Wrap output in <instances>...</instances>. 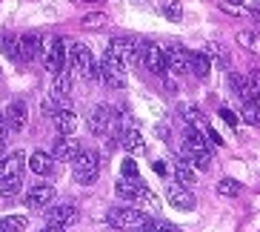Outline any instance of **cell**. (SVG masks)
Here are the masks:
<instances>
[{
    "label": "cell",
    "instance_id": "6da1fadb",
    "mask_svg": "<svg viewBox=\"0 0 260 232\" xmlns=\"http://www.w3.org/2000/svg\"><path fill=\"white\" fill-rule=\"evenodd\" d=\"M183 158L194 166V169H209L212 166V152H209V138L200 135V129L194 124L186 126V135H183Z\"/></svg>",
    "mask_w": 260,
    "mask_h": 232
},
{
    "label": "cell",
    "instance_id": "7a4b0ae2",
    "mask_svg": "<svg viewBox=\"0 0 260 232\" xmlns=\"http://www.w3.org/2000/svg\"><path fill=\"white\" fill-rule=\"evenodd\" d=\"M89 129H92L98 138H117V135H120V112L106 106V103L94 106L92 115H89Z\"/></svg>",
    "mask_w": 260,
    "mask_h": 232
},
{
    "label": "cell",
    "instance_id": "3957f363",
    "mask_svg": "<svg viewBox=\"0 0 260 232\" xmlns=\"http://www.w3.org/2000/svg\"><path fill=\"white\" fill-rule=\"evenodd\" d=\"M100 80L112 89H126V61L115 49H106L100 57Z\"/></svg>",
    "mask_w": 260,
    "mask_h": 232
},
{
    "label": "cell",
    "instance_id": "277c9868",
    "mask_svg": "<svg viewBox=\"0 0 260 232\" xmlns=\"http://www.w3.org/2000/svg\"><path fill=\"white\" fill-rule=\"evenodd\" d=\"M69 69H75L86 80H100V66L94 63V54L83 43H69Z\"/></svg>",
    "mask_w": 260,
    "mask_h": 232
},
{
    "label": "cell",
    "instance_id": "5b68a950",
    "mask_svg": "<svg viewBox=\"0 0 260 232\" xmlns=\"http://www.w3.org/2000/svg\"><path fill=\"white\" fill-rule=\"evenodd\" d=\"M72 163H75V181L80 186H89V184L98 181V175H100V155L98 152H92V149H80Z\"/></svg>",
    "mask_w": 260,
    "mask_h": 232
},
{
    "label": "cell",
    "instance_id": "8992f818",
    "mask_svg": "<svg viewBox=\"0 0 260 232\" xmlns=\"http://www.w3.org/2000/svg\"><path fill=\"white\" fill-rule=\"evenodd\" d=\"M106 221L115 226V229H138V226H143L149 218H146L143 209H135V207H115V209H109Z\"/></svg>",
    "mask_w": 260,
    "mask_h": 232
},
{
    "label": "cell",
    "instance_id": "52a82bcc",
    "mask_svg": "<svg viewBox=\"0 0 260 232\" xmlns=\"http://www.w3.org/2000/svg\"><path fill=\"white\" fill-rule=\"evenodd\" d=\"M138 63L143 69H149L152 75H166L169 72L166 54H163L160 46H154V43H140L138 46Z\"/></svg>",
    "mask_w": 260,
    "mask_h": 232
},
{
    "label": "cell",
    "instance_id": "ba28073f",
    "mask_svg": "<svg viewBox=\"0 0 260 232\" xmlns=\"http://www.w3.org/2000/svg\"><path fill=\"white\" fill-rule=\"evenodd\" d=\"M23 169H26V152L23 149L9 152L6 158H0V184H3V181H12V178H20Z\"/></svg>",
    "mask_w": 260,
    "mask_h": 232
},
{
    "label": "cell",
    "instance_id": "9c48e42d",
    "mask_svg": "<svg viewBox=\"0 0 260 232\" xmlns=\"http://www.w3.org/2000/svg\"><path fill=\"white\" fill-rule=\"evenodd\" d=\"M163 54H166V66L172 75H189V49L169 43V46H163Z\"/></svg>",
    "mask_w": 260,
    "mask_h": 232
},
{
    "label": "cell",
    "instance_id": "30bf717a",
    "mask_svg": "<svg viewBox=\"0 0 260 232\" xmlns=\"http://www.w3.org/2000/svg\"><path fill=\"white\" fill-rule=\"evenodd\" d=\"M43 61H46V69L52 72V75H57L60 69H66V40H63V38H52V40H49Z\"/></svg>",
    "mask_w": 260,
    "mask_h": 232
},
{
    "label": "cell",
    "instance_id": "8fae6325",
    "mask_svg": "<svg viewBox=\"0 0 260 232\" xmlns=\"http://www.w3.org/2000/svg\"><path fill=\"white\" fill-rule=\"evenodd\" d=\"M166 198H169V207H175V209H183V212H189V209H194V195H191L189 186L183 184H169L166 186Z\"/></svg>",
    "mask_w": 260,
    "mask_h": 232
},
{
    "label": "cell",
    "instance_id": "7c38bea8",
    "mask_svg": "<svg viewBox=\"0 0 260 232\" xmlns=\"http://www.w3.org/2000/svg\"><path fill=\"white\" fill-rule=\"evenodd\" d=\"M3 118H6L9 132H20V129H26V124H29V109H26L23 101H12L6 109H3Z\"/></svg>",
    "mask_w": 260,
    "mask_h": 232
},
{
    "label": "cell",
    "instance_id": "4fadbf2b",
    "mask_svg": "<svg viewBox=\"0 0 260 232\" xmlns=\"http://www.w3.org/2000/svg\"><path fill=\"white\" fill-rule=\"evenodd\" d=\"M54 201V186L52 184H31V189L26 192V207L43 209Z\"/></svg>",
    "mask_w": 260,
    "mask_h": 232
},
{
    "label": "cell",
    "instance_id": "5bb4252c",
    "mask_svg": "<svg viewBox=\"0 0 260 232\" xmlns=\"http://www.w3.org/2000/svg\"><path fill=\"white\" fill-rule=\"evenodd\" d=\"M77 207H72V204H60V207H52L46 212V221L49 224H54V226H72V224H77Z\"/></svg>",
    "mask_w": 260,
    "mask_h": 232
},
{
    "label": "cell",
    "instance_id": "9a60e30c",
    "mask_svg": "<svg viewBox=\"0 0 260 232\" xmlns=\"http://www.w3.org/2000/svg\"><path fill=\"white\" fill-rule=\"evenodd\" d=\"M20 52H23V61H38L43 54V35L40 32H23L20 35Z\"/></svg>",
    "mask_w": 260,
    "mask_h": 232
},
{
    "label": "cell",
    "instance_id": "2e32d148",
    "mask_svg": "<svg viewBox=\"0 0 260 232\" xmlns=\"http://www.w3.org/2000/svg\"><path fill=\"white\" fill-rule=\"evenodd\" d=\"M80 149H83V147L77 143V138H69V135H63V138H54L52 158H54V161H75Z\"/></svg>",
    "mask_w": 260,
    "mask_h": 232
},
{
    "label": "cell",
    "instance_id": "e0dca14e",
    "mask_svg": "<svg viewBox=\"0 0 260 232\" xmlns=\"http://www.w3.org/2000/svg\"><path fill=\"white\" fill-rule=\"evenodd\" d=\"M138 46L140 43L132 40V38H115L112 43H109V49H115L123 61H126V66H140L138 63Z\"/></svg>",
    "mask_w": 260,
    "mask_h": 232
},
{
    "label": "cell",
    "instance_id": "ac0fdd59",
    "mask_svg": "<svg viewBox=\"0 0 260 232\" xmlns=\"http://www.w3.org/2000/svg\"><path fill=\"white\" fill-rule=\"evenodd\" d=\"M54 129L60 132V135H75L77 132V115L72 112V109H54Z\"/></svg>",
    "mask_w": 260,
    "mask_h": 232
},
{
    "label": "cell",
    "instance_id": "d6986e66",
    "mask_svg": "<svg viewBox=\"0 0 260 232\" xmlns=\"http://www.w3.org/2000/svg\"><path fill=\"white\" fill-rule=\"evenodd\" d=\"M229 83H232V89H235V98H240L243 103H249V101H254V89H252V80H249V75H237V72H232L229 75Z\"/></svg>",
    "mask_w": 260,
    "mask_h": 232
},
{
    "label": "cell",
    "instance_id": "ffe728a7",
    "mask_svg": "<svg viewBox=\"0 0 260 232\" xmlns=\"http://www.w3.org/2000/svg\"><path fill=\"white\" fill-rule=\"evenodd\" d=\"M0 49H3V54H6L9 61L26 63L23 52H20V38H17V35H12V32H0Z\"/></svg>",
    "mask_w": 260,
    "mask_h": 232
},
{
    "label": "cell",
    "instance_id": "44dd1931",
    "mask_svg": "<svg viewBox=\"0 0 260 232\" xmlns=\"http://www.w3.org/2000/svg\"><path fill=\"white\" fill-rule=\"evenodd\" d=\"M26 166H29L35 175H49L52 166H54V158L49 152H43V149H35L31 158H26Z\"/></svg>",
    "mask_w": 260,
    "mask_h": 232
},
{
    "label": "cell",
    "instance_id": "7402d4cb",
    "mask_svg": "<svg viewBox=\"0 0 260 232\" xmlns=\"http://www.w3.org/2000/svg\"><path fill=\"white\" fill-rule=\"evenodd\" d=\"M117 143H120L126 152H140V149H146V138L140 129H123L120 135H117Z\"/></svg>",
    "mask_w": 260,
    "mask_h": 232
},
{
    "label": "cell",
    "instance_id": "603a6c76",
    "mask_svg": "<svg viewBox=\"0 0 260 232\" xmlns=\"http://www.w3.org/2000/svg\"><path fill=\"white\" fill-rule=\"evenodd\" d=\"M52 89H49V95H54V98H69L72 95V72L69 66L66 69H60L57 75H52Z\"/></svg>",
    "mask_w": 260,
    "mask_h": 232
},
{
    "label": "cell",
    "instance_id": "cb8c5ba5",
    "mask_svg": "<svg viewBox=\"0 0 260 232\" xmlns=\"http://www.w3.org/2000/svg\"><path fill=\"white\" fill-rule=\"evenodd\" d=\"M175 181H177V184H183V186H189V189H191L194 184H198V175H194V166H191V163L186 161L183 155H180V158L175 161Z\"/></svg>",
    "mask_w": 260,
    "mask_h": 232
},
{
    "label": "cell",
    "instance_id": "d4e9b609",
    "mask_svg": "<svg viewBox=\"0 0 260 232\" xmlns=\"http://www.w3.org/2000/svg\"><path fill=\"white\" fill-rule=\"evenodd\" d=\"M140 189H143V184H140V178H120L115 186L117 198H123V201H135L140 195Z\"/></svg>",
    "mask_w": 260,
    "mask_h": 232
},
{
    "label": "cell",
    "instance_id": "484cf974",
    "mask_svg": "<svg viewBox=\"0 0 260 232\" xmlns=\"http://www.w3.org/2000/svg\"><path fill=\"white\" fill-rule=\"evenodd\" d=\"M189 72H194L198 77H209L212 72V61L206 52H189Z\"/></svg>",
    "mask_w": 260,
    "mask_h": 232
},
{
    "label": "cell",
    "instance_id": "4316f807",
    "mask_svg": "<svg viewBox=\"0 0 260 232\" xmlns=\"http://www.w3.org/2000/svg\"><path fill=\"white\" fill-rule=\"evenodd\" d=\"M240 121L249 126H260V106L254 101L243 103V109H240Z\"/></svg>",
    "mask_w": 260,
    "mask_h": 232
},
{
    "label": "cell",
    "instance_id": "83f0119b",
    "mask_svg": "<svg viewBox=\"0 0 260 232\" xmlns=\"http://www.w3.org/2000/svg\"><path fill=\"white\" fill-rule=\"evenodd\" d=\"M135 201H138L140 207H146L152 215H157V212H160V201H157V198H154V192H152V189H146V186L140 189V195L135 198Z\"/></svg>",
    "mask_w": 260,
    "mask_h": 232
},
{
    "label": "cell",
    "instance_id": "f1b7e54d",
    "mask_svg": "<svg viewBox=\"0 0 260 232\" xmlns=\"http://www.w3.org/2000/svg\"><path fill=\"white\" fill-rule=\"evenodd\" d=\"M160 12L172 20V23H177V20L183 17V6H180V0H160Z\"/></svg>",
    "mask_w": 260,
    "mask_h": 232
},
{
    "label": "cell",
    "instance_id": "f546056e",
    "mask_svg": "<svg viewBox=\"0 0 260 232\" xmlns=\"http://www.w3.org/2000/svg\"><path fill=\"white\" fill-rule=\"evenodd\" d=\"M23 229H26V218L23 215L0 218V232H23Z\"/></svg>",
    "mask_w": 260,
    "mask_h": 232
},
{
    "label": "cell",
    "instance_id": "4dcf8cb0",
    "mask_svg": "<svg viewBox=\"0 0 260 232\" xmlns=\"http://www.w3.org/2000/svg\"><path fill=\"white\" fill-rule=\"evenodd\" d=\"M177 112H180V118L186 121V126L189 124H203V115H200L198 106H191V103H180L177 106Z\"/></svg>",
    "mask_w": 260,
    "mask_h": 232
},
{
    "label": "cell",
    "instance_id": "1f68e13d",
    "mask_svg": "<svg viewBox=\"0 0 260 232\" xmlns=\"http://www.w3.org/2000/svg\"><path fill=\"white\" fill-rule=\"evenodd\" d=\"M206 54H209V61H212V57L217 61V66H229V54L223 52L220 43H209V46H206Z\"/></svg>",
    "mask_w": 260,
    "mask_h": 232
},
{
    "label": "cell",
    "instance_id": "d6a6232c",
    "mask_svg": "<svg viewBox=\"0 0 260 232\" xmlns=\"http://www.w3.org/2000/svg\"><path fill=\"white\" fill-rule=\"evenodd\" d=\"M17 192H20V178H12V181H3V184H0V201L15 198Z\"/></svg>",
    "mask_w": 260,
    "mask_h": 232
},
{
    "label": "cell",
    "instance_id": "836d02e7",
    "mask_svg": "<svg viewBox=\"0 0 260 232\" xmlns=\"http://www.w3.org/2000/svg\"><path fill=\"white\" fill-rule=\"evenodd\" d=\"M217 192L226 195V198H235V195L240 192V184H237L235 178H223L220 184H217Z\"/></svg>",
    "mask_w": 260,
    "mask_h": 232
},
{
    "label": "cell",
    "instance_id": "e575fe53",
    "mask_svg": "<svg viewBox=\"0 0 260 232\" xmlns=\"http://www.w3.org/2000/svg\"><path fill=\"white\" fill-rule=\"evenodd\" d=\"M237 40H240L243 46H249L252 52H260V38H254L252 32H240V35H237Z\"/></svg>",
    "mask_w": 260,
    "mask_h": 232
},
{
    "label": "cell",
    "instance_id": "d590c367",
    "mask_svg": "<svg viewBox=\"0 0 260 232\" xmlns=\"http://www.w3.org/2000/svg\"><path fill=\"white\" fill-rule=\"evenodd\" d=\"M120 172H123V178H138V175H140V172H138V163L129 161V158L120 163Z\"/></svg>",
    "mask_w": 260,
    "mask_h": 232
},
{
    "label": "cell",
    "instance_id": "8d00e7d4",
    "mask_svg": "<svg viewBox=\"0 0 260 232\" xmlns=\"http://www.w3.org/2000/svg\"><path fill=\"white\" fill-rule=\"evenodd\" d=\"M149 226H152L154 232H177V226H175V224H169V221H160V218L149 221Z\"/></svg>",
    "mask_w": 260,
    "mask_h": 232
},
{
    "label": "cell",
    "instance_id": "74e56055",
    "mask_svg": "<svg viewBox=\"0 0 260 232\" xmlns=\"http://www.w3.org/2000/svg\"><path fill=\"white\" fill-rule=\"evenodd\" d=\"M220 118L232 126V129H237V124H240V115H237V112H232V109H226V106L220 109Z\"/></svg>",
    "mask_w": 260,
    "mask_h": 232
},
{
    "label": "cell",
    "instance_id": "f35d334b",
    "mask_svg": "<svg viewBox=\"0 0 260 232\" xmlns=\"http://www.w3.org/2000/svg\"><path fill=\"white\" fill-rule=\"evenodd\" d=\"M106 23V17L103 15H86L83 17V26H89V29H94V26H103Z\"/></svg>",
    "mask_w": 260,
    "mask_h": 232
},
{
    "label": "cell",
    "instance_id": "ab89813d",
    "mask_svg": "<svg viewBox=\"0 0 260 232\" xmlns=\"http://www.w3.org/2000/svg\"><path fill=\"white\" fill-rule=\"evenodd\" d=\"M6 138H9V126H6L3 112H0V152H3V147H6Z\"/></svg>",
    "mask_w": 260,
    "mask_h": 232
},
{
    "label": "cell",
    "instance_id": "60d3db41",
    "mask_svg": "<svg viewBox=\"0 0 260 232\" xmlns=\"http://www.w3.org/2000/svg\"><path fill=\"white\" fill-rule=\"evenodd\" d=\"M206 138H209V143H214V147H223V138L212 129V126H206Z\"/></svg>",
    "mask_w": 260,
    "mask_h": 232
},
{
    "label": "cell",
    "instance_id": "b9f144b4",
    "mask_svg": "<svg viewBox=\"0 0 260 232\" xmlns=\"http://www.w3.org/2000/svg\"><path fill=\"white\" fill-rule=\"evenodd\" d=\"M154 172H157V175H166V163H163V161H154Z\"/></svg>",
    "mask_w": 260,
    "mask_h": 232
},
{
    "label": "cell",
    "instance_id": "7bdbcfd3",
    "mask_svg": "<svg viewBox=\"0 0 260 232\" xmlns=\"http://www.w3.org/2000/svg\"><path fill=\"white\" fill-rule=\"evenodd\" d=\"M43 232H66V229H63V226H54V224H49Z\"/></svg>",
    "mask_w": 260,
    "mask_h": 232
},
{
    "label": "cell",
    "instance_id": "ee69618b",
    "mask_svg": "<svg viewBox=\"0 0 260 232\" xmlns=\"http://www.w3.org/2000/svg\"><path fill=\"white\" fill-rule=\"evenodd\" d=\"M77 3H94V0H77Z\"/></svg>",
    "mask_w": 260,
    "mask_h": 232
},
{
    "label": "cell",
    "instance_id": "f6af8a7d",
    "mask_svg": "<svg viewBox=\"0 0 260 232\" xmlns=\"http://www.w3.org/2000/svg\"><path fill=\"white\" fill-rule=\"evenodd\" d=\"M257 17H260V15H257Z\"/></svg>",
    "mask_w": 260,
    "mask_h": 232
}]
</instances>
